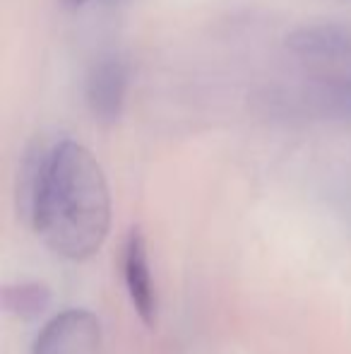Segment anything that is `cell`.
<instances>
[{
    "instance_id": "cell-1",
    "label": "cell",
    "mask_w": 351,
    "mask_h": 354,
    "mask_svg": "<svg viewBox=\"0 0 351 354\" xmlns=\"http://www.w3.org/2000/svg\"><path fill=\"white\" fill-rule=\"evenodd\" d=\"M22 210L48 248L68 261H87L106 241L111 193L85 145L61 140L41 149L24 169Z\"/></svg>"
},
{
    "instance_id": "cell-2",
    "label": "cell",
    "mask_w": 351,
    "mask_h": 354,
    "mask_svg": "<svg viewBox=\"0 0 351 354\" xmlns=\"http://www.w3.org/2000/svg\"><path fill=\"white\" fill-rule=\"evenodd\" d=\"M101 326L99 318L82 308H70L48 321L37 335L32 354H99Z\"/></svg>"
},
{
    "instance_id": "cell-3",
    "label": "cell",
    "mask_w": 351,
    "mask_h": 354,
    "mask_svg": "<svg viewBox=\"0 0 351 354\" xmlns=\"http://www.w3.org/2000/svg\"><path fill=\"white\" fill-rule=\"evenodd\" d=\"M123 275H126L128 292H130L132 306L140 313L147 326L157 323V292L150 270V256H147V241L140 229H132L126 241L123 253Z\"/></svg>"
},
{
    "instance_id": "cell-4",
    "label": "cell",
    "mask_w": 351,
    "mask_h": 354,
    "mask_svg": "<svg viewBox=\"0 0 351 354\" xmlns=\"http://www.w3.org/2000/svg\"><path fill=\"white\" fill-rule=\"evenodd\" d=\"M128 73L123 61L103 58L92 68L87 77V104L101 121H116L126 102Z\"/></svg>"
},
{
    "instance_id": "cell-5",
    "label": "cell",
    "mask_w": 351,
    "mask_h": 354,
    "mask_svg": "<svg viewBox=\"0 0 351 354\" xmlns=\"http://www.w3.org/2000/svg\"><path fill=\"white\" fill-rule=\"evenodd\" d=\"M291 46L310 56H344V53H351V32L342 27L301 29L291 39Z\"/></svg>"
},
{
    "instance_id": "cell-6",
    "label": "cell",
    "mask_w": 351,
    "mask_h": 354,
    "mask_svg": "<svg viewBox=\"0 0 351 354\" xmlns=\"http://www.w3.org/2000/svg\"><path fill=\"white\" fill-rule=\"evenodd\" d=\"M5 308L19 318H34L48 304V289L43 284H17L3 292Z\"/></svg>"
},
{
    "instance_id": "cell-7",
    "label": "cell",
    "mask_w": 351,
    "mask_h": 354,
    "mask_svg": "<svg viewBox=\"0 0 351 354\" xmlns=\"http://www.w3.org/2000/svg\"><path fill=\"white\" fill-rule=\"evenodd\" d=\"M68 3H72V5H85V3H92V0H68Z\"/></svg>"
}]
</instances>
